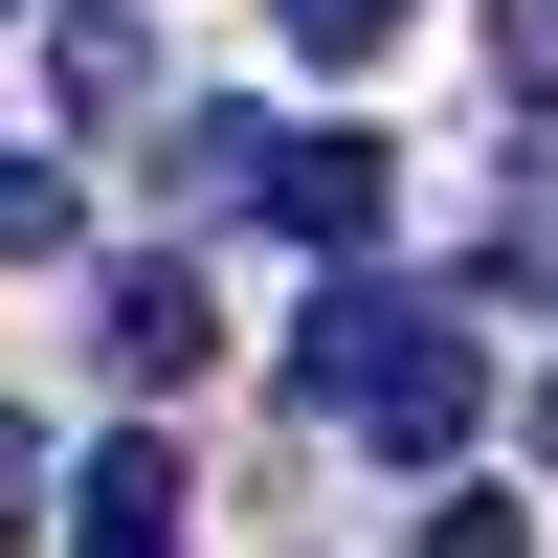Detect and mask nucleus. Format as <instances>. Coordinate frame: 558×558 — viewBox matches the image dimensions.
<instances>
[{
	"label": "nucleus",
	"instance_id": "nucleus-1",
	"mask_svg": "<svg viewBox=\"0 0 558 558\" xmlns=\"http://www.w3.org/2000/svg\"><path fill=\"white\" fill-rule=\"evenodd\" d=\"M291 380H313V425H357L380 470H447V447L492 425V336H470L447 291H380L357 246H336V313H313Z\"/></svg>",
	"mask_w": 558,
	"mask_h": 558
},
{
	"label": "nucleus",
	"instance_id": "nucleus-2",
	"mask_svg": "<svg viewBox=\"0 0 558 558\" xmlns=\"http://www.w3.org/2000/svg\"><path fill=\"white\" fill-rule=\"evenodd\" d=\"M45 536H68V558H179V447H157V425L89 447V470L45 492Z\"/></svg>",
	"mask_w": 558,
	"mask_h": 558
},
{
	"label": "nucleus",
	"instance_id": "nucleus-3",
	"mask_svg": "<svg viewBox=\"0 0 558 558\" xmlns=\"http://www.w3.org/2000/svg\"><path fill=\"white\" fill-rule=\"evenodd\" d=\"M246 202L291 223V246H380V202H402V179H380V134H268V179H246Z\"/></svg>",
	"mask_w": 558,
	"mask_h": 558
},
{
	"label": "nucleus",
	"instance_id": "nucleus-4",
	"mask_svg": "<svg viewBox=\"0 0 558 558\" xmlns=\"http://www.w3.org/2000/svg\"><path fill=\"white\" fill-rule=\"evenodd\" d=\"M89 357H112V380H202V357H223V313H202V268H112V291H89Z\"/></svg>",
	"mask_w": 558,
	"mask_h": 558
},
{
	"label": "nucleus",
	"instance_id": "nucleus-5",
	"mask_svg": "<svg viewBox=\"0 0 558 558\" xmlns=\"http://www.w3.org/2000/svg\"><path fill=\"white\" fill-rule=\"evenodd\" d=\"M45 89H68V134L157 112V23H134V0H68V23H45Z\"/></svg>",
	"mask_w": 558,
	"mask_h": 558
},
{
	"label": "nucleus",
	"instance_id": "nucleus-6",
	"mask_svg": "<svg viewBox=\"0 0 558 558\" xmlns=\"http://www.w3.org/2000/svg\"><path fill=\"white\" fill-rule=\"evenodd\" d=\"M89 246V202H68V157H23V134H0V268H68Z\"/></svg>",
	"mask_w": 558,
	"mask_h": 558
},
{
	"label": "nucleus",
	"instance_id": "nucleus-7",
	"mask_svg": "<svg viewBox=\"0 0 558 558\" xmlns=\"http://www.w3.org/2000/svg\"><path fill=\"white\" fill-rule=\"evenodd\" d=\"M157 179H179V202H246V179H268V112H179Z\"/></svg>",
	"mask_w": 558,
	"mask_h": 558
},
{
	"label": "nucleus",
	"instance_id": "nucleus-8",
	"mask_svg": "<svg viewBox=\"0 0 558 558\" xmlns=\"http://www.w3.org/2000/svg\"><path fill=\"white\" fill-rule=\"evenodd\" d=\"M268 23H291V45H313V68H380V45H402V23H425V0H268Z\"/></svg>",
	"mask_w": 558,
	"mask_h": 558
},
{
	"label": "nucleus",
	"instance_id": "nucleus-9",
	"mask_svg": "<svg viewBox=\"0 0 558 558\" xmlns=\"http://www.w3.org/2000/svg\"><path fill=\"white\" fill-rule=\"evenodd\" d=\"M45 492H68V447H45V425H23V402H0V558H23V536H45Z\"/></svg>",
	"mask_w": 558,
	"mask_h": 558
},
{
	"label": "nucleus",
	"instance_id": "nucleus-10",
	"mask_svg": "<svg viewBox=\"0 0 558 558\" xmlns=\"http://www.w3.org/2000/svg\"><path fill=\"white\" fill-rule=\"evenodd\" d=\"M425 558H536V514H514V492H447V514H425Z\"/></svg>",
	"mask_w": 558,
	"mask_h": 558
},
{
	"label": "nucleus",
	"instance_id": "nucleus-11",
	"mask_svg": "<svg viewBox=\"0 0 558 558\" xmlns=\"http://www.w3.org/2000/svg\"><path fill=\"white\" fill-rule=\"evenodd\" d=\"M492 68H514V112L558 89V0H492Z\"/></svg>",
	"mask_w": 558,
	"mask_h": 558
},
{
	"label": "nucleus",
	"instance_id": "nucleus-12",
	"mask_svg": "<svg viewBox=\"0 0 558 558\" xmlns=\"http://www.w3.org/2000/svg\"><path fill=\"white\" fill-rule=\"evenodd\" d=\"M536 470H558V380H536Z\"/></svg>",
	"mask_w": 558,
	"mask_h": 558
}]
</instances>
